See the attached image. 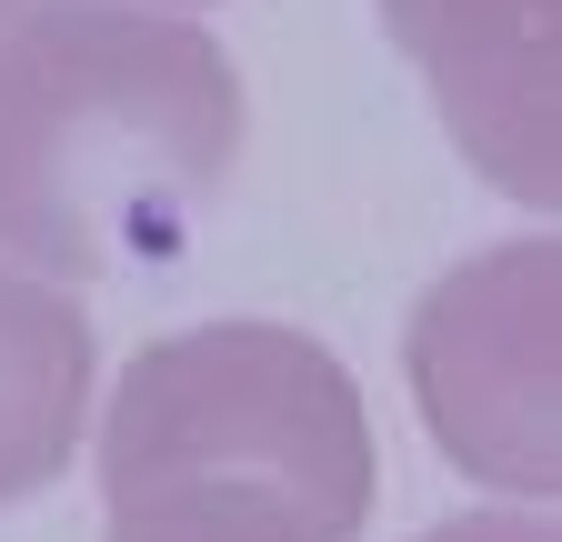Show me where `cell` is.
I'll return each instance as SVG.
<instances>
[{"label":"cell","instance_id":"5","mask_svg":"<svg viewBox=\"0 0 562 542\" xmlns=\"http://www.w3.org/2000/svg\"><path fill=\"white\" fill-rule=\"evenodd\" d=\"M91 413V321L60 282L0 261V503L60 483Z\"/></svg>","mask_w":562,"mask_h":542},{"label":"cell","instance_id":"3","mask_svg":"<svg viewBox=\"0 0 562 542\" xmlns=\"http://www.w3.org/2000/svg\"><path fill=\"white\" fill-rule=\"evenodd\" d=\"M552 302H562V251L542 232V241H503V251H472L462 271H442L402 331V372H412L422 422H432V452L542 512L562 493Z\"/></svg>","mask_w":562,"mask_h":542},{"label":"cell","instance_id":"1","mask_svg":"<svg viewBox=\"0 0 562 542\" xmlns=\"http://www.w3.org/2000/svg\"><path fill=\"white\" fill-rule=\"evenodd\" d=\"M241 161V71L201 21L21 0L0 31V261L101 282L171 261Z\"/></svg>","mask_w":562,"mask_h":542},{"label":"cell","instance_id":"2","mask_svg":"<svg viewBox=\"0 0 562 542\" xmlns=\"http://www.w3.org/2000/svg\"><path fill=\"white\" fill-rule=\"evenodd\" d=\"M101 503V542H362V392L312 331L281 321L171 331L111 392Z\"/></svg>","mask_w":562,"mask_h":542},{"label":"cell","instance_id":"4","mask_svg":"<svg viewBox=\"0 0 562 542\" xmlns=\"http://www.w3.org/2000/svg\"><path fill=\"white\" fill-rule=\"evenodd\" d=\"M382 31L442 101V131L472 151L492 191L552 212V0H382Z\"/></svg>","mask_w":562,"mask_h":542},{"label":"cell","instance_id":"8","mask_svg":"<svg viewBox=\"0 0 562 542\" xmlns=\"http://www.w3.org/2000/svg\"><path fill=\"white\" fill-rule=\"evenodd\" d=\"M131 11H140V0H131ZM161 11H191V0H161Z\"/></svg>","mask_w":562,"mask_h":542},{"label":"cell","instance_id":"7","mask_svg":"<svg viewBox=\"0 0 562 542\" xmlns=\"http://www.w3.org/2000/svg\"><path fill=\"white\" fill-rule=\"evenodd\" d=\"M11 21H21V0H0V31H11Z\"/></svg>","mask_w":562,"mask_h":542},{"label":"cell","instance_id":"6","mask_svg":"<svg viewBox=\"0 0 562 542\" xmlns=\"http://www.w3.org/2000/svg\"><path fill=\"white\" fill-rule=\"evenodd\" d=\"M422 542H562V532H552V512H462Z\"/></svg>","mask_w":562,"mask_h":542}]
</instances>
